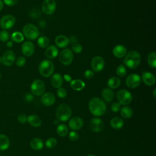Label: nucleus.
Returning a JSON list of instances; mask_svg holds the SVG:
<instances>
[{"mask_svg": "<svg viewBox=\"0 0 156 156\" xmlns=\"http://www.w3.org/2000/svg\"><path fill=\"white\" fill-rule=\"evenodd\" d=\"M88 108L91 113L95 116H101L106 112V104L99 98H93L88 102Z\"/></svg>", "mask_w": 156, "mask_h": 156, "instance_id": "f257e3e1", "label": "nucleus"}, {"mask_svg": "<svg viewBox=\"0 0 156 156\" xmlns=\"http://www.w3.org/2000/svg\"><path fill=\"white\" fill-rule=\"evenodd\" d=\"M124 60V65L130 69L136 68L140 63L141 56L139 52L136 51H131L125 55Z\"/></svg>", "mask_w": 156, "mask_h": 156, "instance_id": "f03ea898", "label": "nucleus"}, {"mask_svg": "<svg viewBox=\"0 0 156 156\" xmlns=\"http://www.w3.org/2000/svg\"><path fill=\"white\" fill-rule=\"evenodd\" d=\"M55 115L59 121H66L71 116V109L67 104H61L57 108Z\"/></svg>", "mask_w": 156, "mask_h": 156, "instance_id": "7ed1b4c3", "label": "nucleus"}, {"mask_svg": "<svg viewBox=\"0 0 156 156\" xmlns=\"http://www.w3.org/2000/svg\"><path fill=\"white\" fill-rule=\"evenodd\" d=\"M54 64L52 61L48 59L42 60L38 66V70L40 74L44 77H48L51 76L54 71Z\"/></svg>", "mask_w": 156, "mask_h": 156, "instance_id": "20e7f679", "label": "nucleus"}, {"mask_svg": "<svg viewBox=\"0 0 156 156\" xmlns=\"http://www.w3.org/2000/svg\"><path fill=\"white\" fill-rule=\"evenodd\" d=\"M39 30L34 24L28 23L23 28V35L29 40H35L39 36Z\"/></svg>", "mask_w": 156, "mask_h": 156, "instance_id": "39448f33", "label": "nucleus"}, {"mask_svg": "<svg viewBox=\"0 0 156 156\" xmlns=\"http://www.w3.org/2000/svg\"><path fill=\"white\" fill-rule=\"evenodd\" d=\"M117 99L121 105H127L129 104L132 100V95L126 89H122L118 91L116 94Z\"/></svg>", "mask_w": 156, "mask_h": 156, "instance_id": "423d86ee", "label": "nucleus"}, {"mask_svg": "<svg viewBox=\"0 0 156 156\" xmlns=\"http://www.w3.org/2000/svg\"><path fill=\"white\" fill-rule=\"evenodd\" d=\"M30 90L33 94L35 96H41L44 93L45 85L44 82L40 79L34 80L30 85Z\"/></svg>", "mask_w": 156, "mask_h": 156, "instance_id": "0eeeda50", "label": "nucleus"}, {"mask_svg": "<svg viewBox=\"0 0 156 156\" xmlns=\"http://www.w3.org/2000/svg\"><path fill=\"white\" fill-rule=\"evenodd\" d=\"M59 60L60 62L65 65H68L71 63L73 60L72 51L69 48L63 49L59 54Z\"/></svg>", "mask_w": 156, "mask_h": 156, "instance_id": "6e6552de", "label": "nucleus"}, {"mask_svg": "<svg viewBox=\"0 0 156 156\" xmlns=\"http://www.w3.org/2000/svg\"><path fill=\"white\" fill-rule=\"evenodd\" d=\"M15 18L12 15H4L0 20V26L4 30H7L12 28L15 24Z\"/></svg>", "mask_w": 156, "mask_h": 156, "instance_id": "1a4fd4ad", "label": "nucleus"}, {"mask_svg": "<svg viewBox=\"0 0 156 156\" xmlns=\"http://www.w3.org/2000/svg\"><path fill=\"white\" fill-rule=\"evenodd\" d=\"M15 58L16 55L15 52L12 50H8L4 53L1 57V63H2L4 66H10L15 62Z\"/></svg>", "mask_w": 156, "mask_h": 156, "instance_id": "9d476101", "label": "nucleus"}, {"mask_svg": "<svg viewBox=\"0 0 156 156\" xmlns=\"http://www.w3.org/2000/svg\"><path fill=\"white\" fill-rule=\"evenodd\" d=\"M141 83V77L137 74H131L128 76L126 80V85L129 88H135L138 87Z\"/></svg>", "mask_w": 156, "mask_h": 156, "instance_id": "9b49d317", "label": "nucleus"}, {"mask_svg": "<svg viewBox=\"0 0 156 156\" xmlns=\"http://www.w3.org/2000/svg\"><path fill=\"white\" fill-rule=\"evenodd\" d=\"M41 9L44 14H52L56 9V2L55 0H44L43 2Z\"/></svg>", "mask_w": 156, "mask_h": 156, "instance_id": "f8f14e48", "label": "nucleus"}, {"mask_svg": "<svg viewBox=\"0 0 156 156\" xmlns=\"http://www.w3.org/2000/svg\"><path fill=\"white\" fill-rule=\"evenodd\" d=\"M91 66L94 71L100 72L104 68L105 62L101 57L95 56L91 60Z\"/></svg>", "mask_w": 156, "mask_h": 156, "instance_id": "ddd939ff", "label": "nucleus"}, {"mask_svg": "<svg viewBox=\"0 0 156 156\" xmlns=\"http://www.w3.org/2000/svg\"><path fill=\"white\" fill-rule=\"evenodd\" d=\"M35 51L34 44L29 41H24L21 46V52L24 56L30 57L32 55Z\"/></svg>", "mask_w": 156, "mask_h": 156, "instance_id": "4468645a", "label": "nucleus"}, {"mask_svg": "<svg viewBox=\"0 0 156 156\" xmlns=\"http://www.w3.org/2000/svg\"><path fill=\"white\" fill-rule=\"evenodd\" d=\"M68 125L70 129L73 130H79L83 125V120L79 116H74L70 119Z\"/></svg>", "mask_w": 156, "mask_h": 156, "instance_id": "2eb2a0df", "label": "nucleus"}, {"mask_svg": "<svg viewBox=\"0 0 156 156\" xmlns=\"http://www.w3.org/2000/svg\"><path fill=\"white\" fill-rule=\"evenodd\" d=\"M90 127L94 132H101L104 127L102 121L99 118H93L91 119L90 122Z\"/></svg>", "mask_w": 156, "mask_h": 156, "instance_id": "dca6fc26", "label": "nucleus"}, {"mask_svg": "<svg viewBox=\"0 0 156 156\" xmlns=\"http://www.w3.org/2000/svg\"><path fill=\"white\" fill-rule=\"evenodd\" d=\"M55 101V98L53 93L51 92H48L42 94L41 98V103L45 106L52 105Z\"/></svg>", "mask_w": 156, "mask_h": 156, "instance_id": "f3484780", "label": "nucleus"}, {"mask_svg": "<svg viewBox=\"0 0 156 156\" xmlns=\"http://www.w3.org/2000/svg\"><path fill=\"white\" fill-rule=\"evenodd\" d=\"M143 82L148 86H152L155 83V77L154 75L150 72H144L141 76Z\"/></svg>", "mask_w": 156, "mask_h": 156, "instance_id": "a211bd4d", "label": "nucleus"}, {"mask_svg": "<svg viewBox=\"0 0 156 156\" xmlns=\"http://www.w3.org/2000/svg\"><path fill=\"white\" fill-rule=\"evenodd\" d=\"M113 55L118 58H122L127 54V49L124 45L118 44L116 45L113 49Z\"/></svg>", "mask_w": 156, "mask_h": 156, "instance_id": "6ab92c4d", "label": "nucleus"}, {"mask_svg": "<svg viewBox=\"0 0 156 156\" xmlns=\"http://www.w3.org/2000/svg\"><path fill=\"white\" fill-rule=\"evenodd\" d=\"M55 43L56 45L60 48H66L69 43V39L63 35H59L56 37L55 39Z\"/></svg>", "mask_w": 156, "mask_h": 156, "instance_id": "aec40b11", "label": "nucleus"}, {"mask_svg": "<svg viewBox=\"0 0 156 156\" xmlns=\"http://www.w3.org/2000/svg\"><path fill=\"white\" fill-rule=\"evenodd\" d=\"M63 76L58 73L54 74L51 79V85L57 88H58L61 87V86L63 84Z\"/></svg>", "mask_w": 156, "mask_h": 156, "instance_id": "412c9836", "label": "nucleus"}, {"mask_svg": "<svg viewBox=\"0 0 156 156\" xmlns=\"http://www.w3.org/2000/svg\"><path fill=\"white\" fill-rule=\"evenodd\" d=\"M58 53V49L54 45H51L48 46L44 52V54L46 57L51 59L55 58L57 56Z\"/></svg>", "mask_w": 156, "mask_h": 156, "instance_id": "4be33fe9", "label": "nucleus"}, {"mask_svg": "<svg viewBox=\"0 0 156 156\" xmlns=\"http://www.w3.org/2000/svg\"><path fill=\"white\" fill-rule=\"evenodd\" d=\"M30 125L34 127H38L41 124V118L36 115H30L27 116V121Z\"/></svg>", "mask_w": 156, "mask_h": 156, "instance_id": "5701e85b", "label": "nucleus"}, {"mask_svg": "<svg viewBox=\"0 0 156 156\" xmlns=\"http://www.w3.org/2000/svg\"><path fill=\"white\" fill-rule=\"evenodd\" d=\"M101 96L104 101L110 102L114 98V93L110 88H104L101 91Z\"/></svg>", "mask_w": 156, "mask_h": 156, "instance_id": "b1692460", "label": "nucleus"}, {"mask_svg": "<svg viewBox=\"0 0 156 156\" xmlns=\"http://www.w3.org/2000/svg\"><path fill=\"white\" fill-rule=\"evenodd\" d=\"M71 87L76 91H80L85 88L84 82L80 79H74L70 82Z\"/></svg>", "mask_w": 156, "mask_h": 156, "instance_id": "393cba45", "label": "nucleus"}, {"mask_svg": "<svg viewBox=\"0 0 156 156\" xmlns=\"http://www.w3.org/2000/svg\"><path fill=\"white\" fill-rule=\"evenodd\" d=\"M43 141L41 138H34L30 142V147L34 150H40L43 147Z\"/></svg>", "mask_w": 156, "mask_h": 156, "instance_id": "a878e982", "label": "nucleus"}, {"mask_svg": "<svg viewBox=\"0 0 156 156\" xmlns=\"http://www.w3.org/2000/svg\"><path fill=\"white\" fill-rule=\"evenodd\" d=\"M110 124L112 128L115 129H119L123 127L124 121L121 118L115 117L110 120Z\"/></svg>", "mask_w": 156, "mask_h": 156, "instance_id": "bb28decb", "label": "nucleus"}, {"mask_svg": "<svg viewBox=\"0 0 156 156\" xmlns=\"http://www.w3.org/2000/svg\"><path fill=\"white\" fill-rule=\"evenodd\" d=\"M10 145V141L9 138L4 135H0V151H4L9 148Z\"/></svg>", "mask_w": 156, "mask_h": 156, "instance_id": "cd10ccee", "label": "nucleus"}, {"mask_svg": "<svg viewBox=\"0 0 156 156\" xmlns=\"http://www.w3.org/2000/svg\"><path fill=\"white\" fill-rule=\"evenodd\" d=\"M121 83L120 79L117 77H110L107 81V86L110 89H115L118 88Z\"/></svg>", "mask_w": 156, "mask_h": 156, "instance_id": "c85d7f7f", "label": "nucleus"}, {"mask_svg": "<svg viewBox=\"0 0 156 156\" xmlns=\"http://www.w3.org/2000/svg\"><path fill=\"white\" fill-rule=\"evenodd\" d=\"M120 113L124 118H130L133 114L132 109L129 106H124L120 109Z\"/></svg>", "mask_w": 156, "mask_h": 156, "instance_id": "c756f323", "label": "nucleus"}, {"mask_svg": "<svg viewBox=\"0 0 156 156\" xmlns=\"http://www.w3.org/2000/svg\"><path fill=\"white\" fill-rule=\"evenodd\" d=\"M68 133V127L65 124H60L57 127V133L61 137L65 136Z\"/></svg>", "mask_w": 156, "mask_h": 156, "instance_id": "7c9ffc66", "label": "nucleus"}, {"mask_svg": "<svg viewBox=\"0 0 156 156\" xmlns=\"http://www.w3.org/2000/svg\"><path fill=\"white\" fill-rule=\"evenodd\" d=\"M37 43L41 48H47L49 44V40L46 36H41L38 38Z\"/></svg>", "mask_w": 156, "mask_h": 156, "instance_id": "2f4dec72", "label": "nucleus"}, {"mask_svg": "<svg viewBox=\"0 0 156 156\" xmlns=\"http://www.w3.org/2000/svg\"><path fill=\"white\" fill-rule=\"evenodd\" d=\"M11 39L12 41H15L16 43H20L23 41L24 35L22 33L18 31H15L11 35Z\"/></svg>", "mask_w": 156, "mask_h": 156, "instance_id": "473e14b6", "label": "nucleus"}, {"mask_svg": "<svg viewBox=\"0 0 156 156\" xmlns=\"http://www.w3.org/2000/svg\"><path fill=\"white\" fill-rule=\"evenodd\" d=\"M147 63L149 65L153 68L156 67V54L155 52H151L147 56Z\"/></svg>", "mask_w": 156, "mask_h": 156, "instance_id": "72a5a7b5", "label": "nucleus"}, {"mask_svg": "<svg viewBox=\"0 0 156 156\" xmlns=\"http://www.w3.org/2000/svg\"><path fill=\"white\" fill-rule=\"evenodd\" d=\"M116 73L118 76L124 77L127 74V69L125 66L122 65H120L117 67Z\"/></svg>", "mask_w": 156, "mask_h": 156, "instance_id": "f704fd0d", "label": "nucleus"}, {"mask_svg": "<svg viewBox=\"0 0 156 156\" xmlns=\"http://www.w3.org/2000/svg\"><path fill=\"white\" fill-rule=\"evenodd\" d=\"M57 140L54 138H49L45 142V146L48 148H53L57 145Z\"/></svg>", "mask_w": 156, "mask_h": 156, "instance_id": "c9c22d12", "label": "nucleus"}, {"mask_svg": "<svg viewBox=\"0 0 156 156\" xmlns=\"http://www.w3.org/2000/svg\"><path fill=\"white\" fill-rule=\"evenodd\" d=\"M9 39V32L5 30H3L0 32V40L2 42H6Z\"/></svg>", "mask_w": 156, "mask_h": 156, "instance_id": "e433bc0d", "label": "nucleus"}, {"mask_svg": "<svg viewBox=\"0 0 156 156\" xmlns=\"http://www.w3.org/2000/svg\"><path fill=\"white\" fill-rule=\"evenodd\" d=\"M16 65L19 67H22L26 64V58L23 56H20L15 60Z\"/></svg>", "mask_w": 156, "mask_h": 156, "instance_id": "4c0bfd02", "label": "nucleus"}, {"mask_svg": "<svg viewBox=\"0 0 156 156\" xmlns=\"http://www.w3.org/2000/svg\"><path fill=\"white\" fill-rule=\"evenodd\" d=\"M57 94L58 97H59L60 98H65L67 95V92L65 88L60 87L58 88L57 91Z\"/></svg>", "mask_w": 156, "mask_h": 156, "instance_id": "58836bf2", "label": "nucleus"}, {"mask_svg": "<svg viewBox=\"0 0 156 156\" xmlns=\"http://www.w3.org/2000/svg\"><path fill=\"white\" fill-rule=\"evenodd\" d=\"M71 49L75 53H80L82 51V46L80 43H74Z\"/></svg>", "mask_w": 156, "mask_h": 156, "instance_id": "ea45409f", "label": "nucleus"}, {"mask_svg": "<svg viewBox=\"0 0 156 156\" xmlns=\"http://www.w3.org/2000/svg\"><path fill=\"white\" fill-rule=\"evenodd\" d=\"M68 137L70 140L73 141H76L79 139V134L74 130H73L69 133Z\"/></svg>", "mask_w": 156, "mask_h": 156, "instance_id": "a19ab883", "label": "nucleus"}, {"mask_svg": "<svg viewBox=\"0 0 156 156\" xmlns=\"http://www.w3.org/2000/svg\"><path fill=\"white\" fill-rule=\"evenodd\" d=\"M121 109V104L119 102H115L111 105V110L114 112H118Z\"/></svg>", "mask_w": 156, "mask_h": 156, "instance_id": "79ce46f5", "label": "nucleus"}, {"mask_svg": "<svg viewBox=\"0 0 156 156\" xmlns=\"http://www.w3.org/2000/svg\"><path fill=\"white\" fill-rule=\"evenodd\" d=\"M18 121L20 123H22V124L25 123L27 121V117L26 115L21 113V114L19 115L18 116Z\"/></svg>", "mask_w": 156, "mask_h": 156, "instance_id": "37998d69", "label": "nucleus"}, {"mask_svg": "<svg viewBox=\"0 0 156 156\" xmlns=\"http://www.w3.org/2000/svg\"><path fill=\"white\" fill-rule=\"evenodd\" d=\"M93 76H94V73H93V71L92 70L87 69L84 73V77L86 79H91Z\"/></svg>", "mask_w": 156, "mask_h": 156, "instance_id": "c03bdc74", "label": "nucleus"}, {"mask_svg": "<svg viewBox=\"0 0 156 156\" xmlns=\"http://www.w3.org/2000/svg\"><path fill=\"white\" fill-rule=\"evenodd\" d=\"M18 2V0H3V2L8 6L15 5Z\"/></svg>", "mask_w": 156, "mask_h": 156, "instance_id": "a18cd8bd", "label": "nucleus"}, {"mask_svg": "<svg viewBox=\"0 0 156 156\" xmlns=\"http://www.w3.org/2000/svg\"><path fill=\"white\" fill-rule=\"evenodd\" d=\"M63 78H64L65 80H66L67 82H70L72 80V78H71V76L68 74H65L63 76Z\"/></svg>", "mask_w": 156, "mask_h": 156, "instance_id": "49530a36", "label": "nucleus"}, {"mask_svg": "<svg viewBox=\"0 0 156 156\" xmlns=\"http://www.w3.org/2000/svg\"><path fill=\"white\" fill-rule=\"evenodd\" d=\"M25 99L27 101H31L33 99V96L31 94H27L25 96Z\"/></svg>", "mask_w": 156, "mask_h": 156, "instance_id": "de8ad7c7", "label": "nucleus"}, {"mask_svg": "<svg viewBox=\"0 0 156 156\" xmlns=\"http://www.w3.org/2000/svg\"><path fill=\"white\" fill-rule=\"evenodd\" d=\"M69 41H71V43H76L77 41V38L76 37H74V36H72L69 39Z\"/></svg>", "mask_w": 156, "mask_h": 156, "instance_id": "09e8293b", "label": "nucleus"}, {"mask_svg": "<svg viewBox=\"0 0 156 156\" xmlns=\"http://www.w3.org/2000/svg\"><path fill=\"white\" fill-rule=\"evenodd\" d=\"M13 41H8L6 43V45L7 47L9 48H11L12 46H13Z\"/></svg>", "mask_w": 156, "mask_h": 156, "instance_id": "8fccbe9b", "label": "nucleus"}, {"mask_svg": "<svg viewBox=\"0 0 156 156\" xmlns=\"http://www.w3.org/2000/svg\"><path fill=\"white\" fill-rule=\"evenodd\" d=\"M3 7H4L3 2L1 0H0V11L3 9Z\"/></svg>", "mask_w": 156, "mask_h": 156, "instance_id": "3c124183", "label": "nucleus"}, {"mask_svg": "<svg viewBox=\"0 0 156 156\" xmlns=\"http://www.w3.org/2000/svg\"><path fill=\"white\" fill-rule=\"evenodd\" d=\"M54 121H55V122H54L55 124H57L59 122V120H58V119H55Z\"/></svg>", "mask_w": 156, "mask_h": 156, "instance_id": "603ef678", "label": "nucleus"}, {"mask_svg": "<svg viewBox=\"0 0 156 156\" xmlns=\"http://www.w3.org/2000/svg\"><path fill=\"white\" fill-rule=\"evenodd\" d=\"M155 91H156V90L154 89V92H153V95H154V98H155Z\"/></svg>", "mask_w": 156, "mask_h": 156, "instance_id": "864d4df0", "label": "nucleus"}, {"mask_svg": "<svg viewBox=\"0 0 156 156\" xmlns=\"http://www.w3.org/2000/svg\"><path fill=\"white\" fill-rule=\"evenodd\" d=\"M87 156H95L94 155H93V154H88V155H87Z\"/></svg>", "mask_w": 156, "mask_h": 156, "instance_id": "5fc2aeb1", "label": "nucleus"}, {"mask_svg": "<svg viewBox=\"0 0 156 156\" xmlns=\"http://www.w3.org/2000/svg\"><path fill=\"white\" fill-rule=\"evenodd\" d=\"M1 63V57L0 56V63Z\"/></svg>", "mask_w": 156, "mask_h": 156, "instance_id": "6e6d98bb", "label": "nucleus"}, {"mask_svg": "<svg viewBox=\"0 0 156 156\" xmlns=\"http://www.w3.org/2000/svg\"><path fill=\"white\" fill-rule=\"evenodd\" d=\"M1 73H0V79H1Z\"/></svg>", "mask_w": 156, "mask_h": 156, "instance_id": "4d7b16f0", "label": "nucleus"}, {"mask_svg": "<svg viewBox=\"0 0 156 156\" xmlns=\"http://www.w3.org/2000/svg\"><path fill=\"white\" fill-rule=\"evenodd\" d=\"M0 156H1V155H0Z\"/></svg>", "mask_w": 156, "mask_h": 156, "instance_id": "13d9d810", "label": "nucleus"}]
</instances>
